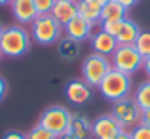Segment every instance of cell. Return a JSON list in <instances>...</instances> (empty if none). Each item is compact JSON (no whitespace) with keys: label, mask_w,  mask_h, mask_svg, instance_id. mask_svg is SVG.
<instances>
[{"label":"cell","mask_w":150,"mask_h":139,"mask_svg":"<svg viewBox=\"0 0 150 139\" xmlns=\"http://www.w3.org/2000/svg\"><path fill=\"white\" fill-rule=\"evenodd\" d=\"M30 33L25 27H4L0 34V51L4 57H23L30 50Z\"/></svg>","instance_id":"1"},{"label":"cell","mask_w":150,"mask_h":139,"mask_svg":"<svg viewBox=\"0 0 150 139\" xmlns=\"http://www.w3.org/2000/svg\"><path fill=\"white\" fill-rule=\"evenodd\" d=\"M99 92L103 93V97L108 99V101L116 103L120 99L129 97V92H131V76L122 71L110 69V73L103 78Z\"/></svg>","instance_id":"2"},{"label":"cell","mask_w":150,"mask_h":139,"mask_svg":"<svg viewBox=\"0 0 150 139\" xmlns=\"http://www.w3.org/2000/svg\"><path fill=\"white\" fill-rule=\"evenodd\" d=\"M61 33H63V25L57 23L51 14L46 15H38L33 23H30V36L34 38V42L42 46H50L61 40Z\"/></svg>","instance_id":"3"},{"label":"cell","mask_w":150,"mask_h":139,"mask_svg":"<svg viewBox=\"0 0 150 139\" xmlns=\"http://www.w3.org/2000/svg\"><path fill=\"white\" fill-rule=\"evenodd\" d=\"M112 63L106 59V55H99V53H89L82 63V80L88 82L91 88H99L103 78L110 73Z\"/></svg>","instance_id":"4"},{"label":"cell","mask_w":150,"mask_h":139,"mask_svg":"<svg viewBox=\"0 0 150 139\" xmlns=\"http://www.w3.org/2000/svg\"><path fill=\"white\" fill-rule=\"evenodd\" d=\"M70 118H72V113H70L67 107L53 105V107H48V109L42 113L40 122H38V124L44 126L46 130H50L51 133H55V135L59 137L61 133H67V132H69Z\"/></svg>","instance_id":"5"},{"label":"cell","mask_w":150,"mask_h":139,"mask_svg":"<svg viewBox=\"0 0 150 139\" xmlns=\"http://www.w3.org/2000/svg\"><path fill=\"white\" fill-rule=\"evenodd\" d=\"M144 57L137 51L135 46H118L116 51L112 53V69L122 71V73L129 74L143 69Z\"/></svg>","instance_id":"6"},{"label":"cell","mask_w":150,"mask_h":139,"mask_svg":"<svg viewBox=\"0 0 150 139\" xmlns=\"http://www.w3.org/2000/svg\"><path fill=\"white\" fill-rule=\"evenodd\" d=\"M110 114L120 122L122 128H135V126L141 124L143 110L139 109V105L135 103L133 97H125V99H120V101L114 103Z\"/></svg>","instance_id":"7"},{"label":"cell","mask_w":150,"mask_h":139,"mask_svg":"<svg viewBox=\"0 0 150 139\" xmlns=\"http://www.w3.org/2000/svg\"><path fill=\"white\" fill-rule=\"evenodd\" d=\"M122 132L124 128L112 114H101L93 122V137L97 139H116Z\"/></svg>","instance_id":"8"},{"label":"cell","mask_w":150,"mask_h":139,"mask_svg":"<svg viewBox=\"0 0 150 139\" xmlns=\"http://www.w3.org/2000/svg\"><path fill=\"white\" fill-rule=\"evenodd\" d=\"M65 95L67 99H69L70 103H74V105H86V103L91 99V86L88 84V82L80 80V78H74V80L67 82L65 86Z\"/></svg>","instance_id":"9"},{"label":"cell","mask_w":150,"mask_h":139,"mask_svg":"<svg viewBox=\"0 0 150 139\" xmlns=\"http://www.w3.org/2000/svg\"><path fill=\"white\" fill-rule=\"evenodd\" d=\"M63 29H65V33H67L69 38H72V40H76V42H84V40H88V38H91L93 23L88 21V19H84L82 15H76V17H72Z\"/></svg>","instance_id":"10"},{"label":"cell","mask_w":150,"mask_h":139,"mask_svg":"<svg viewBox=\"0 0 150 139\" xmlns=\"http://www.w3.org/2000/svg\"><path fill=\"white\" fill-rule=\"evenodd\" d=\"M10 6H11V14H13L15 21L19 25H30L38 17V11L34 8L33 0H13Z\"/></svg>","instance_id":"11"},{"label":"cell","mask_w":150,"mask_h":139,"mask_svg":"<svg viewBox=\"0 0 150 139\" xmlns=\"http://www.w3.org/2000/svg\"><path fill=\"white\" fill-rule=\"evenodd\" d=\"M69 133L74 139H91L93 137V122L84 114H72L69 124Z\"/></svg>","instance_id":"12"},{"label":"cell","mask_w":150,"mask_h":139,"mask_svg":"<svg viewBox=\"0 0 150 139\" xmlns=\"http://www.w3.org/2000/svg\"><path fill=\"white\" fill-rule=\"evenodd\" d=\"M91 48L99 55H112L118 48L116 36H112V34H108L106 31L101 29L99 33L91 34Z\"/></svg>","instance_id":"13"},{"label":"cell","mask_w":150,"mask_h":139,"mask_svg":"<svg viewBox=\"0 0 150 139\" xmlns=\"http://www.w3.org/2000/svg\"><path fill=\"white\" fill-rule=\"evenodd\" d=\"M78 15V6L74 0H55L53 10H51V17L57 23H61L63 27L70 21L72 17Z\"/></svg>","instance_id":"14"},{"label":"cell","mask_w":150,"mask_h":139,"mask_svg":"<svg viewBox=\"0 0 150 139\" xmlns=\"http://www.w3.org/2000/svg\"><path fill=\"white\" fill-rule=\"evenodd\" d=\"M139 34H141V27L135 21L125 17L122 21V27L118 31V34H116V42H118V46H135Z\"/></svg>","instance_id":"15"},{"label":"cell","mask_w":150,"mask_h":139,"mask_svg":"<svg viewBox=\"0 0 150 139\" xmlns=\"http://www.w3.org/2000/svg\"><path fill=\"white\" fill-rule=\"evenodd\" d=\"M80 51H82V42H76L69 36L61 38V40L57 42V53H59V57L65 59V61H74V59L80 55Z\"/></svg>","instance_id":"16"},{"label":"cell","mask_w":150,"mask_h":139,"mask_svg":"<svg viewBox=\"0 0 150 139\" xmlns=\"http://www.w3.org/2000/svg\"><path fill=\"white\" fill-rule=\"evenodd\" d=\"M76 6H78V15L91 21L93 25L101 23V11H103L101 4L91 2V0H76Z\"/></svg>","instance_id":"17"},{"label":"cell","mask_w":150,"mask_h":139,"mask_svg":"<svg viewBox=\"0 0 150 139\" xmlns=\"http://www.w3.org/2000/svg\"><path fill=\"white\" fill-rule=\"evenodd\" d=\"M125 14H127V10H125L120 2L108 0V2L103 6L101 23H105V21H122V19H125Z\"/></svg>","instance_id":"18"},{"label":"cell","mask_w":150,"mask_h":139,"mask_svg":"<svg viewBox=\"0 0 150 139\" xmlns=\"http://www.w3.org/2000/svg\"><path fill=\"white\" fill-rule=\"evenodd\" d=\"M135 103L139 105L141 110H150V80L143 82L139 88L135 90Z\"/></svg>","instance_id":"19"},{"label":"cell","mask_w":150,"mask_h":139,"mask_svg":"<svg viewBox=\"0 0 150 139\" xmlns=\"http://www.w3.org/2000/svg\"><path fill=\"white\" fill-rule=\"evenodd\" d=\"M135 48L143 57H148L150 55V31H141L139 38L135 42Z\"/></svg>","instance_id":"20"},{"label":"cell","mask_w":150,"mask_h":139,"mask_svg":"<svg viewBox=\"0 0 150 139\" xmlns=\"http://www.w3.org/2000/svg\"><path fill=\"white\" fill-rule=\"evenodd\" d=\"M27 139H57V135H55V133H51L50 130H46L44 126L36 124L29 133H27Z\"/></svg>","instance_id":"21"},{"label":"cell","mask_w":150,"mask_h":139,"mask_svg":"<svg viewBox=\"0 0 150 139\" xmlns=\"http://www.w3.org/2000/svg\"><path fill=\"white\" fill-rule=\"evenodd\" d=\"M33 2H34V8H36L38 15H46V14H51L55 0H33Z\"/></svg>","instance_id":"22"},{"label":"cell","mask_w":150,"mask_h":139,"mask_svg":"<svg viewBox=\"0 0 150 139\" xmlns=\"http://www.w3.org/2000/svg\"><path fill=\"white\" fill-rule=\"evenodd\" d=\"M129 133H131L133 139H150V128H146V126H143V124L135 126Z\"/></svg>","instance_id":"23"},{"label":"cell","mask_w":150,"mask_h":139,"mask_svg":"<svg viewBox=\"0 0 150 139\" xmlns=\"http://www.w3.org/2000/svg\"><path fill=\"white\" fill-rule=\"evenodd\" d=\"M122 21H124V19H122ZM122 21H105L103 23V31H106V33L112 34V36H116L120 27H122Z\"/></svg>","instance_id":"24"},{"label":"cell","mask_w":150,"mask_h":139,"mask_svg":"<svg viewBox=\"0 0 150 139\" xmlns=\"http://www.w3.org/2000/svg\"><path fill=\"white\" fill-rule=\"evenodd\" d=\"M2 139H27V135H25V133H21V132H15V130H11V132L4 133Z\"/></svg>","instance_id":"25"},{"label":"cell","mask_w":150,"mask_h":139,"mask_svg":"<svg viewBox=\"0 0 150 139\" xmlns=\"http://www.w3.org/2000/svg\"><path fill=\"white\" fill-rule=\"evenodd\" d=\"M141 124L150 128V110H143V114H141Z\"/></svg>","instance_id":"26"},{"label":"cell","mask_w":150,"mask_h":139,"mask_svg":"<svg viewBox=\"0 0 150 139\" xmlns=\"http://www.w3.org/2000/svg\"><path fill=\"white\" fill-rule=\"evenodd\" d=\"M116 2H120L122 6L125 8V10H129V8L137 6V4H139V0H116Z\"/></svg>","instance_id":"27"},{"label":"cell","mask_w":150,"mask_h":139,"mask_svg":"<svg viewBox=\"0 0 150 139\" xmlns=\"http://www.w3.org/2000/svg\"><path fill=\"white\" fill-rule=\"evenodd\" d=\"M8 92V84H6V80H4L2 76H0V101L4 99V95H6Z\"/></svg>","instance_id":"28"},{"label":"cell","mask_w":150,"mask_h":139,"mask_svg":"<svg viewBox=\"0 0 150 139\" xmlns=\"http://www.w3.org/2000/svg\"><path fill=\"white\" fill-rule=\"evenodd\" d=\"M143 71L146 73V76H148V80H150V55H148V57H144V63H143Z\"/></svg>","instance_id":"29"},{"label":"cell","mask_w":150,"mask_h":139,"mask_svg":"<svg viewBox=\"0 0 150 139\" xmlns=\"http://www.w3.org/2000/svg\"><path fill=\"white\" fill-rule=\"evenodd\" d=\"M116 139H133V137H131V133H127V132L124 130V132H122V133H120V135H118Z\"/></svg>","instance_id":"30"},{"label":"cell","mask_w":150,"mask_h":139,"mask_svg":"<svg viewBox=\"0 0 150 139\" xmlns=\"http://www.w3.org/2000/svg\"><path fill=\"white\" fill-rule=\"evenodd\" d=\"M57 139H74V137H72V135H70V133H69V132H67V133H61V135H59Z\"/></svg>","instance_id":"31"},{"label":"cell","mask_w":150,"mask_h":139,"mask_svg":"<svg viewBox=\"0 0 150 139\" xmlns=\"http://www.w3.org/2000/svg\"><path fill=\"white\" fill-rule=\"evenodd\" d=\"M13 0H0V6H10Z\"/></svg>","instance_id":"32"},{"label":"cell","mask_w":150,"mask_h":139,"mask_svg":"<svg viewBox=\"0 0 150 139\" xmlns=\"http://www.w3.org/2000/svg\"><path fill=\"white\" fill-rule=\"evenodd\" d=\"M91 2H97V4H101V6H105V4L108 2V0H91Z\"/></svg>","instance_id":"33"},{"label":"cell","mask_w":150,"mask_h":139,"mask_svg":"<svg viewBox=\"0 0 150 139\" xmlns=\"http://www.w3.org/2000/svg\"><path fill=\"white\" fill-rule=\"evenodd\" d=\"M2 31H4V27H2V25H0V34H2Z\"/></svg>","instance_id":"34"},{"label":"cell","mask_w":150,"mask_h":139,"mask_svg":"<svg viewBox=\"0 0 150 139\" xmlns=\"http://www.w3.org/2000/svg\"><path fill=\"white\" fill-rule=\"evenodd\" d=\"M2 57H4V55H2V51H0V59H2Z\"/></svg>","instance_id":"35"},{"label":"cell","mask_w":150,"mask_h":139,"mask_svg":"<svg viewBox=\"0 0 150 139\" xmlns=\"http://www.w3.org/2000/svg\"><path fill=\"white\" fill-rule=\"evenodd\" d=\"M74 2H76V0H74Z\"/></svg>","instance_id":"36"}]
</instances>
